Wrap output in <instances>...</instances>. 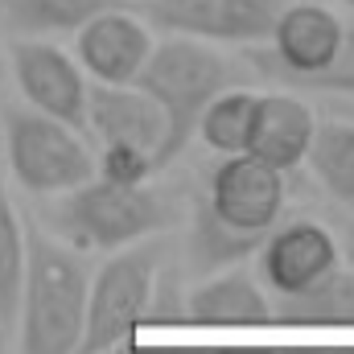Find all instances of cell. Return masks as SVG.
I'll return each instance as SVG.
<instances>
[{
  "instance_id": "obj_20",
  "label": "cell",
  "mask_w": 354,
  "mask_h": 354,
  "mask_svg": "<svg viewBox=\"0 0 354 354\" xmlns=\"http://www.w3.org/2000/svg\"><path fill=\"white\" fill-rule=\"evenodd\" d=\"M115 354H214V351H202V346H181V342H136L128 338Z\"/></svg>"
},
{
  "instance_id": "obj_25",
  "label": "cell",
  "mask_w": 354,
  "mask_h": 354,
  "mask_svg": "<svg viewBox=\"0 0 354 354\" xmlns=\"http://www.w3.org/2000/svg\"><path fill=\"white\" fill-rule=\"evenodd\" d=\"M338 4H346V8H351V12H354V0H338Z\"/></svg>"
},
{
  "instance_id": "obj_22",
  "label": "cell",
  "mask_w": 354,
  "mask_h": 354,
  "mask_svg": "<svg viewBox=\"0 0 354 354\" xmlns=\"http://www.w3.org/2000/svg\"><path fill=\"white\" fill-rule=\"evenodd\" d=\"M288 354H354V351H309V346H301V351H288Z\"/></svg>"
},
{
  "instance_id": "obj_3",
  "label": "cell",
  "mask_w": 354,
  "mask_h": 354,
  "mask_svg": "<svg viewBox=\"0 0 354 354\" xmlns=\"http://www.w3.org/2000/svg\"><path fill=\"white\" fill-rule=\"evenodd\" d=\"M174 223L165 198L149 181H115L95 174L83 185L50 198L46 231L71 243L75 252H120L145 239H157Z\"/></svg>"
},
{
  "instance_id": "obj_12",
  "label": "cell",
  "mask_w": 354,
  "mask_h": 354,
  "mask_svg": "<svg viewBox=\"0 0 354 354\" xmlns=\"http://www.w3.org/2000/svg\"><path fill=\"white\" fill-rule=\"evenodd\" d=\"M153 46H157L153 25L136 17V8L128 4L103 8L75 29V58L91 83H115V87L136 83Z\"/></svg>"
},
{
  "instance_id": "obj_23",
  "label": "cell",
  "mask_w": 354,
  "mask_h": 354,
  "mask_svg": "<svg viewBox=\"0 0 354 354\" xmlns=\"http://www.w3.org/2000/svg\"><path fill=\"white\" fill-rule=\"evenodd\" d=\"M4 79H8V54L0 50V83H4Z\"/></svg>"
},
{
  "instance_id": "obj_8",
  "label": "cell",
  "mask_w": 354,
  "mask_h": 354,
  "mask_svg": "<svg viewBox=\"0 0 354 354\" xmlns=\"http://www.w3.org/2000/svg\"><path fill=\"white\" fill-rule=\"evenodd\" d=\"M198 198L206 202V210L227 231H235L239 239H248V243L260 248L268 239V231L284 214L288 174L264 165L252 153H231V157H218L206 169V181H202Z\"/></svg>"
},
{
  "instance_id": "obj_4",
  "label": "cell",
  "mask_w": 354,
  "mask_h": 354,
  "mask_svg": "<svg viewBox=\"0 0 354 354\" xmlns=\"http://www.w3.org/2000/svg\"><path fill=\"white\" fill-rule=\"evenodd\" d=\"M235 83H243V79L218 46H206L194 37H165L153 46L145 71L136 75V87L153 95V103L165 115V128H169L165 165H174L194 145L198 120L210 107V99L223 95L227 87H235Z\"/></svg>"
},
{
  "instance_id": "obj_1",
  "label": "cell",
  "mask_w": 354,
  "mask_h": 354,
  "mask_svg": "<svg viewBox=\"0 0 354 354\" xmlns=\"http://www.w3.org/2000/svg\"><path fill=\"white\" fill-rule=\"evenodd\" d=\"M91 268L58 235L29 227V256L17 301V354H75L87 317Z\"/></svg>"
},
{
  "instance_id": "obj_24",
  "label": "cell",
  "mask_w": 354,
  "mask_h": 354,
  "mask_svg": "<svg viewBox=\"0 0 354 354\" xmlns=\"http://www.w3.org/2000/svg\"><path fill=\"white\" fill-rule=\"evenodd\" d=\"M346 260L354 264V231H351V239H346Z\"/></svg>"
},
{
  "instance_id": "obj_17",
  "label": "cell",
  "mask_w": 354,
  "mask_h": 354,
  "mask_svg": "<svg viewBox=\"0 0 354 354\" xmlns=\"http://www.w3.org/2000/svg\"><path fill=\"white\" fill-rule=\"evenodd\" d=\"M256 107H260V91L243 87H227L223 95L210 99V107L198 120V140L214 153V157H231V153H248L252 128H256Z\"/></svg>"
},
{
  "instance_id": "obj_21",
  "label": "cell",
  "mask_w": 354,
  "mask_h": 354,
  "mask_svg": "<svg viewBox=\"0 0 354 354\" xmlns=\"http://www.w3.org/2000/svg\"><path fill=\"white\" fill-rule=\"evenodd\" d=\"M214 354H276V351H264V346H227V351H214Z\"/></svg>"
},
{
  "instance_id": "obj_16",
  "label": "cell",
  "mask_w": 354,
  "mask_h": 354,
  "mask_svg": "<svg viewBox=\"0 0 354 354\" xmlns=\"http://www.w3.org/2000/svg\"><path fill=\"white\" fill-rule=\"evenodd\" d=\"M276 305V322H292V326H354V264L334 268L326 280H317L313 288L272 301Z\"/></svg>"
},
{
  "instance_id": "obj_6",
  "label": "cell",
  "mask_w": 354,
  "mask_h": 354,
  "mask_svg": "<svg viewBox=\"0 0 354 354\" xmlns=\"http://www.w3.org/2000/svg\"><path fill=\"white\" fill-rule=\"evenodd\" d=\"M4 174L33 198H58L95 177V145L83 128L33 107H8L0 120Z\"/></svg>"
},
{
  "instance_id": "obj_11",
  "label": "cell",
  "mask_w": 354,
  "mask_h": 354,
  "mask_svg": "<svg viewBox=\"0 0 354 354\" xmlns=\"http://www.w3.org/2000/svg\"><path fill=\"white\" fill-rule=\"evenodd\" d=\"M342 260V243L334 239L330 227H322L317 218H292L268 231L256 252V276L272 301H284L326 280Z\"/></svg>"
},
{
  "instance_id": "obj_5",
  "label": "cell",
  "mask_w": 354,
  "mask_h": 354,
  "mask_svg": "<svg viewBox=\"0 0 354 354\" xmlns=\"http://www.w3.org/2000/svg\"><path fill=\"white\" fill-rule=\"evenodd\" d=\"M87 136L95 145V174L153 181V174L165 169V115L136 83H91Z\"/></svg>"
},
{
  "instance_id": "obj_10",
  "label": "cell",
  "mask_w": 354,
  "mask_h": 354,
  "mask_svg": "<svg viewBox=\"0 0 354 354\" xmlns=\"http://www.w3.org/2000/svg\"><path fill=\"white\" fill-rule=\"evenodd\" d=\"M4 54H8V79L25 107L87 132L91 79L83 75L75 54H66L50 37H12Z\"/></svg>"
},
{
  "instance_id": "obj_15",
  "label": "cell",
  "mask_w": 354,
  "mask_h": 354,
  "mask_svg": "<svg viewBox=\"0 0 354 354\" xmlns=\"http://www.w3.org/2000/svg\"><path fill=\"white\" fill-rule=\"evenodd\" d=\"M25 256H29V227L21 218V206L12 198L8 174L0 165V346L12 342L17 330V301L25 280Z\"/></svg>"
},
{
  "instance_id": "obj_18",
  "label": "cell",
  "mask_w": 354,
  "mask_h": 354,
  "mask_svg": "<svg viewBox=\"0 0 354 354\" xmlns=\"http://www.w3.org/2000/svg\"><path fill=\"white\" fill-rule=\"evenodd\" d=\"M313 181L342 206H354V120H326L313 132L309 157Z\"/></svg>"
},
{
  "instance_id": "obj_7",
  "label": "cell",
  "mask_w": 354,
  "mask_h": 354,
  "mask_svg": "<svg viewBox=\"0 0 354 354\" xmlns=\"http://www.w3.org/2000/svg\"><path fill=\"white\" fill-rule=\"evenodd\" d=\"M161 260H165V248L157 239H145L107 256V264L91 276L83 338L75 354H115L128 338L140 334L157 301Z\"/></svg>"
},
{
  "instance_id": "obj_14",
  "label": "cell",
  "mask_w": 354,
  "mask_h": 354,
  "mask_svg": "<svg viewBox=\"0 0 354 354\" xmlns=\"http://www.w3.org/2000/svg\"><path fill=\"white\" fill-rule=\"evenodd\" d=\"M313 132H317V115L305 99H297L288 91H260L248 153L260 157L272 169H280V174H292L305 165Z\"/></svg>"
},
{
  "instance_id": "obj_2",
  "label": "cell",
  "mask_w": 354,
  "mask_h": 354,
  "mask_svg": "<svg viewBox=\"0 0 354 354\" xmlns=\"http://www.w3.org/2000/svg\"><path fill=\"white\" fill-rule=\"evenodd\" d=\"M252 66L292 91H330L354 99V25L317 0L280 8L272 33L248 50Z\"/></svg>"
},
{
  "instance_id": "obj_13",
  "label": "cell",
  "mask_w": 354,
  "mask_h": 354,
  "mask_svg": "<svg viewBox=\"0 0 354 354\" xmlns=\"http://www.w3.org/2000/svg\"><path fill=\"white\" fill-rule=\"evenodd\" d=\"M181 309H185L181 317L198 322V326H264V322H276V305H272L268 288L243 264L202 276L185 292Z\"/></svg>"
},
{
  "instance_id": "obj_19",
  "label": "cell",
  "mask_w": 354,
  "mask_h": 354,
  "mask_svg": "<svg viewBox=\"0 0 354 354\" xmlns=\"http://www.w3.org/2000/svg\"><path fill=\"white\" fill-rule=\"evenodd\" d=\"M124 0H0L4 8V25L17 37H58V33H75L79 25H87L95 12L115 8Z\"/></svg>"
},
{
  "instance_id": "obj_9",
  "label": "cell",
  "mask_w": 354,
  "mask_h": 354,
  "mask_svg": "<svg viewBox=\"0 0 354 354\" xmlns=\"http://www.w3.org/2000/svg\"><path fill=\"white\" fill-rule=\"evenodd\" d=\"M288 0H145L136 12L165 37H194L206 46H260Z\"/></svg>"
}]
</instances>
